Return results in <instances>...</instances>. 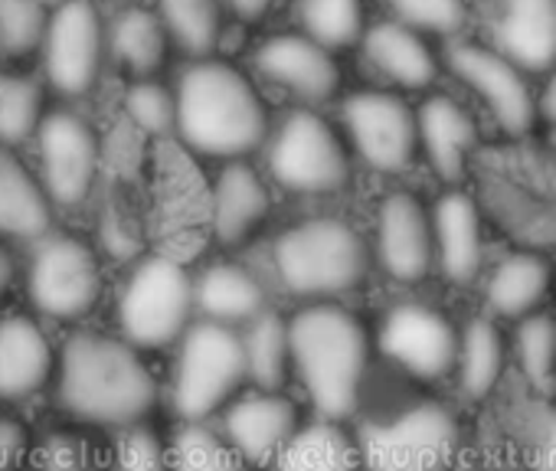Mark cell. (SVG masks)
<instances>
[{"label": "cell", "instance_id": "cell-36", "mask_svg": "<svg viewBox=\"0 0 556 471\" xmlns=\"http://www.w3.org/2000/svg\"><path fill=\"white\" fill-rule=\"evenodd\" d=\"M43 0H0V50L24 56L43 43L47 34Z\"/></svg>", "mask_w": 556, "mask_h": 471}, {"label": "cell", "instance_id": "cell-41", "mask_svg": "<svg viewBox=\"0 0 556 471\" xmlns=\"http://www.w3.org/2000/svg\"><path fill=\"white\" fill-rule=\"evenodd\" d=\"M37 471H92L86 442L76 435H53L37 451Z\"/></svg>", "mask_w": 556, "mask_h": 471}, {"label": "cell", "instance_id": "cell-43", "mask_svg": "<svg viewBox=\"0 0 556 471\" xmlns=\"http://www.w3.org/2000/svg\"><path fill=\"white\" fill-rule=\"evenodd\" d=\"M536 122H546L549 128H556V66L549 69V79L536 99Z\"/></svg>", "mask_w": 556, "mask_h": 471}, {"label": "cell", "instance_id": "cell-37", "mask_svg": "<svg viewBox=\"0 0 556 471\" xmlns=\"http://www.w3.org/2000/svg\"><path fill=\"white\" fill-rule=\"evenodd\" d=\"M115 471H170V445L154 422H141L118 432Z\"/></svg>", "mask_w": 556, "mask_h": 471}, {"label": "cell", "instance_id": "cell-16", "mask_svg": "<svg viewBox=\"0 0 556 471\" xmlns=\"http://www.w3.org/2000/svg\"><path fill=\"white\" fill-rule=\"evenodd\" d=\"M302 406L286 390L239 393L223 409V438L252 464H271L302 425Z\"/></svg>", "mask_w": 556, "mask_h": 471}, {"label": "cell", "instance_id": "cell-40", "mask_svg": "<svg viewBox=\"0 0 556 471\" xmlns=\"http://www.w3.org/2000/svg\"><path fill=\"white\" fill-rule=\"evenodd\" d=\"M523 455L533 471H556V406L549 399L533 403L523 412Z\"/></svg>", "mask_w": 556, "mask_h": 471}, {"label": "cell", "instance_id": "cell-21", "mask_svg": "<svg viewBox=\"0 0 556 471\" xmlns=\"http://www.w3.org/2000/svg\"><path fill=\"white\" fill-rule=\"evenodd\" d=\"M497 53L520 73H549L556 66V0H501Z\"/></svg>", "mask_w": 556, "mask_h": 471}, {"label": "cell", "instance_id": "cell-10", "mask_svg": "<svg viewBox=\"0 0 556 471\" xmlns=\"http://www.w3.org/2000/svg\"><path fill=\"white\" fill-rule=\"evenodd\" d=\"M458 328L442 308L426 302H396L374 331L377 354L413 383H439L452 377Z\"/></svg>", "mask_w": 556, "mask_h": 471}, {"label": "cell", "instance_id": "cell-32", "mask_svg": "<svg viewBox=\"0 0 556 471\" xmlns=\"http://www.w3.org/2000/svg\"><path fill=\"white\" fill-rule=\"evenodd\" d=\"M170 471H255L206 422H190L170 445Z\"/></svg>", "mask_w": 556, "mask_h": 471}, {"label": "cell", "instance_id": "cell-24", "mask_svg": "<svg viewBox=\"0 0 556 471\" xmlns=\"http://www.w3.org/2000/svg\"><path fill=\"white\" fill-rule=\"evenodd\" d=\"M549 289H553V266L533 250H517L507 253L501 263H494V269L488 272L484 305L494 321L517 324L520 318L543 308Z\"/></svg>", "mask_w": 556, "mask_h": 471}, {"label": "cell", "instance_id": "cell-20", "mask_svg": "<svg viewBox=\"0 0 556 471\" xmlns=\"http://www.w3.org/2000/svg\"><path fill=\"white\" fill-rule=\"evenodd\" d=\"M271 196L262 177L245 161H229L216 183H213V203H210V222L216 243L226 250L245 246L258 226L268 219Z\"/></svg>", "mask_w": 556, "mask_h": 471}, {"label": "cell", "instance_id": "cell-4", "mask_svg": "<svg viewBox=\"0 0 556 471\" xmlns=\"http://www.w3.org/2000/svg\"><path fill=\"white\" fill-rule=\"evenodd\" d=\"M370 259L367 240L338 216L302 219L271 246L278 282L308 302H338L357 292L370 276Z\"/></svg>", "mask_w": 556, "mask_h": 471}, {"label": "cell", "instance_id": "cell-42", "mask_svg": "<svg viewBox=\"0 0 556 471\" xmlns=\"http://www.w3.org/2000/svg\"><path fill=\"white\" fill-rule=\"evenodd\" d=\"M34 435L24 419L0 412V471H21V464L30 458Z\"/></svg>", "mask_w": 556, "mask_h": 471}, {"label": "cell", "instance_id": "cell-34", "mask_svg": "<svg viewBox=\"0 0 556 471\" xmlns=\"http://www.w3.org/2000/svg\"><path fill=\"white\" fill-rule=\"evenodd\" d=\"M305 37L325 50L351 47L364 34L361 0H299Z\"/></svg>", "mask_w": 556, "mask_h": 471}, {"label": "cell", "instance_id": "cell-12", "mask_svg": "<svg viewBox=\"0 0 556 471\" xmlns=\"http://www.w3.org/2000/svg\"><path fill=\"white\" fill-rule=\"evenodd\" d=\"M43 69L60 96H86L102 69L105 30L92 0H66L47 21L43 34Z\"/></svg>", "mask_w": 556, "mask_h": 471}, {"label": "cell", "instance_id": "cell-33", "mask_svg": "<svg viewBox=\"0 0 556 471\" xmlns=\"http://www.w3.org/2000/svg\"><path fill=\"white\" fill-rule=\"evenodd\" d=\"M161 24L167 37L197 60L213 53L219 40L216 0H161Z\"/></svg>", "mask_w": 556, "mask_h": 471}, {"label": "cell", "instance_id": "cell-30", "mask_svg": "<svg viewBox=\"0 0 556 471\" xmlns=\"http://www.w3.org/2000/svg\"><path fill=\"white\" fill-rule=\"evenodd\" d=\"M510 357L540 399L556 396V315L540 308L514 324Z\"/></svg>", "mask_w": 556, "mask_h": 471}, {"label": "cell", "instance_id": "cell-18", "mask_svg": "<svg viewBox=\"0 0 556 471\" xmlns=\"http://www.w3.org/2000/svg\"><path fill=\"white\" fill-rule=\"evenodd\" d=\"M258 73L278 89L292 92L302 102H328L341 86V69L334 56L308 37H271L255 53Z\"/></svg>", "mask_w": 556, "mask_h": 471}, {"label": "cell", "instance_id": "cell-5", "mask_svg": "<svg viewBox=\"0 0 556 471\" xmlns=\"http://www.w3.org/2000/svg\"><path fill=\"white\" fill-rule=\"evenodd\" d=\"M364 471H452L462 451V422L452 406L413 396L367 416L354 432Z\"/></svg>", "mask_w": 556, "mask_h": 471}, {"label": "cell", "instance_id": "cell-22", "mask_svg": "<svg viewBox=\"0 0 556 471\" xmlns=\"http://www.w3.org/2000/svg\"><path fill=\"white\" fill-rule=\"evenodd\" d=\"M419 148L445 183H458L468 170V161L478 148V125L475 118L448 96H432L416 112Z\"/></svg>", "mask_w": 556, "mask_h": 471}, {"label": "cell", "instance_id": "cell-25", "mask_svg": "<svg viewBox=\"0 0 556 471\" xmlns=\"http://www.w3.org/2000/svg\"><path fill=\"white\" fill-rule=\"evenodd\" d=\"M193 305L200 321L239 331L268 308V295L249 269L236 263H219L203 269L200 279H193Z\"/></svg>", "mask_w": 556, "mask_h": 471}, {"label": "cell", "instance_id": "cell-7", "mask_svg": "<svg viewBox=\"0 0 556 471\" xmlns=\"http://www.w3.org/2000/svg\"><path fill=\"white\" fill-rule=\"evenodd\" d=\"M197 321L193 276L174 256L141 259L118 292L122 341L135 351L174 347Z\"/></svg>", "mask_w": 556, "mask_h": 471}, {"label": "cell", "instance_id": "cell-11", "mask_svg": "<svg viewBox=\"0 0 556 471\" xmlns=\"http://www.w3.org/2000/svg\"><path fill=\"white\" fill-rule=\"evenodd\" d=\"M40 148V183L53 206H83L99 174V135L76 112H50L37 128Z\"/></svg>", "mask_w": 556, "mask_h": 471}, {"label": "cell", "instance_id": "cell-39", "mask_svg": "<svg viewBox=\"0 0 556 471\" xmlns=\"http://www.w3.org/2000/svg\"><path fill=\"white\" fill-rule=\"evenodd\" d=\"M400 24L409 30H429V34H458L468 21L465 0H390Z\"/></svg>", "mask_w": 556, "mask_h": 471}, {"label": "cell", "instance_id": "cell-28", "mask_svg": "<svg viewBox=\"0 0 556 471\" xmlns=\"http://www.w3.org/2000/svg\"><path fill=\"white\" fill-rule=\"evenodd\" d=\"M367 60L403 89H426L439 76V63L426 40L400 21H383L364 34Z\"/></svg>", "mask_w": 556, "mask_h": 471}, {"label": "cell", "instance_id": "cell-45", "mask_svg": "<svg viewBox=\"0 0 556 471\" xmlns=\"http://www.w3.org/2000/svg\"><path fill=\"white\" fill-rule=\"evenodd\" d=\"M11 282H14V263H11V253L4 250V243H0V298L8 295Z\"/></svg>", "mask_w": 556, "mask_h": 471}, {"label": "cell", "instance_id": "cell-23", "mask_svg": "<svg viewBox=\"0 0 556 471\" xmlns=\"http://www.w3.org/2000/svg\"><path fill=\"white\" fill-rule=\"evenodd\" d=\"M510 367V341L491 315L468 318L458 328L452 380L468 403H481L504 383Z\"/></svg>", "mask_w": 556, "mask_h": 471}, {"label": "cell", "instance_id": "cell-38", "mask_svg": "<svg viewBox=\"0 0 556 471\" xmlns=\"http://www.w3.org/2000/svg\"><path fill=\"white\" fill-rule=\"evenodd\" d=\"M125 112L148 135H170V131H177L174 92H167L157 82H135L128 89V96H125Z\"/></svg>", "mask_w": 556, "mask_h": 471}, {"label": "cell", "instance_id": "cell-1", "mask_svg": "<svg viewBox=\"0 0 556 471\" xmlns=\"http://www.w3.org/2000/svg\"><path fill=\"white\" fill-rule=\"evenodd\" d=\"M53 383L63 412L86 425L122 432L154 422L161 409V383L141 351L99 331H79L60 347Z\"/></svg>", "mask_w": 556, "mask_h": 471}, {"label": "cell", "instance_id": "cell-3", "mask_svg": "<svg viewBox=\"0 0 556 471\" xmlns=\"http://www.w3.org/2000/svg\"><path fill=\"white\" fill-rule=\"evenodd\" d=\"M174 102L180 141L203 157L239 161L265 144V105L252 82L229 63L200 60L184 69Z\"/></svg>", "mask_w": 556, "mask_h": 471}, {"label": "cell", "instance_id": "cell-35", "mask_svg": "<svg viewBox=\"0 0 556 471\" xmlns=\"http://www.w3.org/2000/svg\"><path fill=\"white\" fill-rule=\"evenodd\" d=\"M43 122V92L27 76L0 73V148H14L37 135Z\"/></svg>", "mask_w": 556, "mask_h": 471}, {"label": "cell", "instance_id": "cell-2", "mask_svg": "<svg viewBox=\"0 0 556 471\" xmlns=\"http://www.w3.org/2000/svg\"><path fill=\"white\" fill-rule=\"evenodd\" d=\"M292 377L325 419H351L364 409L377 344L370 324L338 305L312 302L289 318Z\"/></svg>", "mask_w": 556, "mask_h": 471}, {"label": "cell", "instance_id": "cell-9", "mask_svg": "<svg viewBox=\"0 0 556 471\" xmlns=\"http://www.w3.org/2000/svg\"><path fill=\"white\" fill-rule=\"evenodd\" d=\"M268 170L292 193H338L351 180V154L318 112L299 109L268 141Z\"/></svg>", "mask_w": 556, "mask_h": 471}, {"label": "cell", "instance_id": "cell-29", "mask_svg": "<svg viewBox=\"0 0 556 471\" xmlns=\"http://www.w3.org/2000/svg\"><path fill=\"white\" fill-rule=\"evenodd\" d=\"M245 380L255 390H286L292 380V347H289V318L265 308L249 324L239 328Z\"/></svg>", "mask_w": 556, "mask_h": 471}, {"label": "cell", "instance_id": "cell-15", "mask_svg": "<svg viewBox=\"0 0 556 471\" xmlns=\"http://www.w3.org/2000/svg\"><path fill=\"white\" fill-rule=\"evenodd\" d=\"M452 73L491 109L507 135H527L536 125V99L523 73L497 50L478 43H455L448 50Z\"/></svg>", "mask_w": 556, "mask_h": 471}, {"label": "cell", "instance_id": "cell-27", "mask_svg": "<svg viewBox=\"0 0 556 471\" xmlns=\"http://www.w3.org/2000/svg\"><path fill=\"white\" fill-rule=\"evenodd\" d=\"M275 471H364L354 429L338 419L302 422L289 445L271 461Z\"/></svg>", "mask_w": 556, "mask_h": 471}, {"label": "cell", "instance_id": "cell-19", "mask_svg": "<svg viewBox=\"0 0 556 471\" xmlns=\"http://www.w3.org/2000/svg\"><path fill=\"white\" fill-rule=\"evenodd\" d=\"M435 266L455 285H468L484 269V216L475 196L448 190L429 209Z\"/></svg>", "mask_w": 556, "mask_h": 471}, {"label": "cell", "instance_id": "cell-31", "mask_svg": "<svg viewBox=\"0 0 556 471\" xmlns=\"http://www.w3.org/2000/svg\"><path fill=\"white\" fill-rule=\"evenodd\" d=\"M109 47L131 76H154L167 56V30L154 14L135 8L115 17Z\"/></svg>", "mask_w": 556, "mask_h": 471}, {"label": "cell", "instance_id": "cell-8", "mask_svg": "<svg viewBox=\"0 0 556 471\" xmlns=\"http://www.w3.org/2000/svg\"><path fill=\"white\" fill-rule=\"evenodd\" d=\"M27 298L37 315L53 321H83L102 298V269L96 253L70 232L37 240L27 266Z\"/></svg>", "mask_w": 556, "mask_h": 471}, {"label": "cell", "instance_id": "cell-6", "mask_svg": "<svg viewBox=\"0 0 556 471\" xmlns=\"http://www.w3.org/2000/svg\"><path fill=\"white\" fill-rule=\"evenodd\" d=\"M174 347L177 357L170 370L167 406L184 425L213 419L249 383L242 341L232 328L197 318Z\"/></svg>", "mask_w": 556, "mask_h": 471}, {"label": "cell", "instance_id": "cell-17", "mask_svg": "<svg viewBox=\"0 0 556 471\" xmlns=\"http://www.w3.org/2000/svg\"><path fill=\"white\" fill-rule=\"evenodd\" d=\"M60 351L30 315L0 318V403L17 406L53 386Z\"/></svg>", "mask_w": 556, "mask_h": 471}, {"label": "cell", "instance_id": "cell-26", "mask_svg": "<svg viewBox=\"0 0 556 471\" xmlns=\"http://www.w3.org/2000/svg\"><path fill=\"white\" fill-rule=\"evenodd\" d=\"M53 209L40 177L11 148H0V236L37 243L53 232Z\"/></svg>", "mask_w": 556, "mask_h": 471}, {"label": "cell", "instance_id": "cell-14", "mask_svg": "<svg viewBox=\"0 0 556 471\" xmlns=\"http://www.w3.org/2000/svg\"><path fill=\"white\" fill-rule=\"evenodd\" d=\"M370 256L393 282H403V285L422 282L432 272L435 266L432 216H429V206L416 193L396 190L383 196L377 209Z\"/></svg>", "mask_w": 556, "mask_h": 471}, {"label": "cell", "instance_id": "cell-44", "mask_svg": "<svg viewBox=\"0 0 556 471\" xmlns=\"http://www.w3.org/2000/svg\"><path fill=\"white\" fill-rule=\"evenodd\" d=\"M229 8L242 21H258L271 8V0H229Z\"/></svg>", "mask_w": 556, "mask_h": 471}, {"label": "cell", "instance_id": "cell-13", "mask_svg": "<svg viewBox=\"0 0 556 471\" xmlns=\"http://www.w3.org/2000/svg\"><path fill=\"white\" fill-rule=\"evenodd\" d=\"M344 128L361 161L380 174H400L419 154L416 112L393 92L351 96L344 102Z\"/></svg>", "mask_w": 556, "mask_h": 471}]
</instances>
